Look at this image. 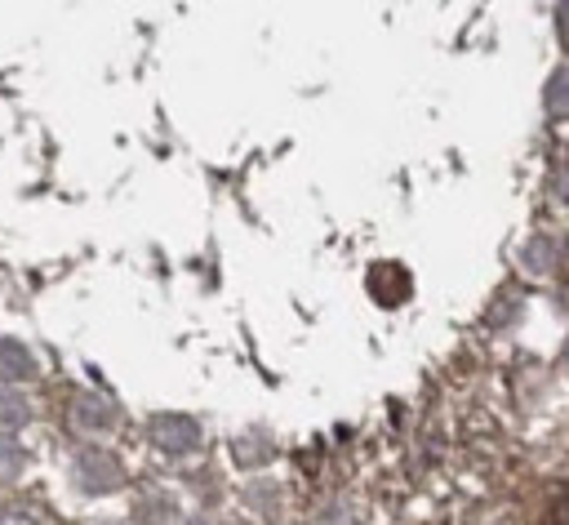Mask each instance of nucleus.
<instances>
[{"label": "nucleus", "instance_id": "5", "mask_svg": "<svg viewBox=\"0 0 569 525\" xmlns=\"http://www.w3.org/2000/svg\"><path fill=\"white\" fill-rule=\"evenodd\" d=\"M71 423L76 427H102V423H111V409L102 400H93V396H76L71 400Z\"/></svg>", "mask_w": 569, "mask_h": 525}, {"label": "nucleus", "instance_id": "9", "mask_svg": "<svg viewBox=\"0 0 569 525\" xmlns=\"http://www.w3.org/2000/svg\"><path fill=\"white\" fill-rule=\"evenodd\" d=\"M0 525H40V521L27 512H0Z\"/></svg>", "mask_w": 569, "mask_h": 525}, {"label": "nucleus", "instance_id": "1", "mask_svg": "<svg viewBox=\"0 0 569 525\" xmlns=\"http://www.w3.org/2000/svg\"><path fill=\"white\" fill-rule=\"evenodd\" d=\"M76 481L84 489H116L120 485V463L102 449H80L76 454Z\"/></svg>", "mask_w": 569, "mask_h": 525}, {"label": "nucleus", "instance_id": "2", "mask_svg": "<svg viewBox=\"0 0 569 525\" xmlns=\"http://www.w3.org/2000/svg\"><path fill=\"white\" fill-rule=\"evenodd\" d=\"M409 271L405 267H396V262H378V267H369V294L382 303V307H396V303H405L409 298Z\"/></svg>", "mask_w": 569, "mask_h": 525}, {"label": "nucleus", "instance_id": "3", "mask_svg": "<svg viewBox=\"0 0 569 525\" xmlns=\"http://www.w3.org/2000/svg\"><path fill=\"white\" fill-rule=\"evenodd\" d=\"M151 436L164 445V449H191L196 445V427L187 418H156L151 423Z\"/></svg>", "mask_w": 569, "mask_h": 525}, {"label": "nucleus", "instance_id": "6", "mask_svg": "<svg viewBox=\"0 0 569 525\" xmlns=\"http://www.w3.org/2000/svg\"><path fill=\"white\" fill-rule=\"evenodd\" d=\"M22 463H27V454L18 449V440L0 432V481H18L22 476Z\"/></svg>", "mask_w": 569, "mask_h": 525}, {"label": "nucleus", "instance_id": "7", "mask_svg": "<svg viewBox=\"0 0 569 525\" xmlns=\"http://www.w3.org/2000/svg\"><path fill=\"white\" fill-rule=\"evenodd\" d=\"M22 418H27V400H22V396H0V423L13 427V423H22Z\"/></svg>", "mask_w": 569, "mask_h": 525}, {"label": "nucleus", "instance_id": "4", "mask_svg": "<svg viewBox=\"0 0 569 525\" xmlns=\"http://www.w3.org/2000/svg\"><path fill=\"white\" fill-rule=\"evenodd\" d=\"M31 356H27V347H18V343H0V378H31Z\"/></svg>", "mask_w": 569, "mask_h": 525}, {"label": "nucleus", "instance_id": "8", "mask_svg": "<svg viewBox=\"0 0 569 525\" xmlns=\"http://www.w3.org/2000/svg\"><path fill=\"white\" fill-rule=\"evenodd\" d=\"M551 525H569V489L556 498V507H551Z\"/></svg>", "mask_w": 569, "mask_h": 525}]
</instances>
